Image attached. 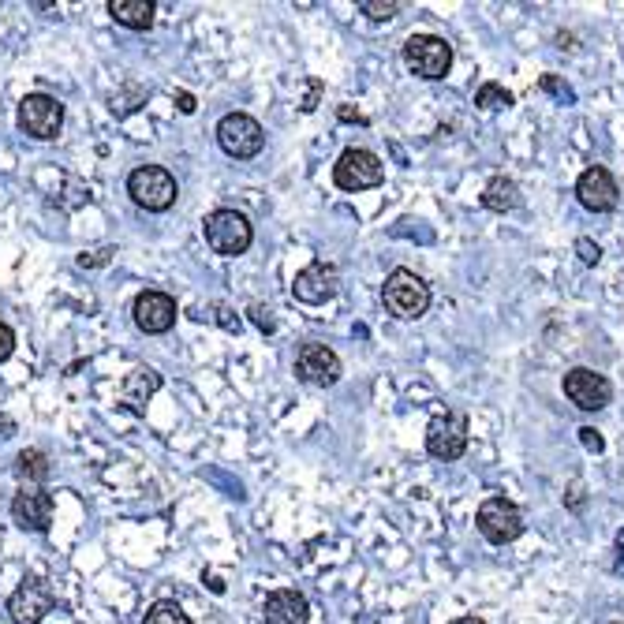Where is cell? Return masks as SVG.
I'll use <instances>...</instances> for the list:
<instances>
[{"mask_svg": "<svg viewBox=\"0 0 624 624\" xmlns=\"http://www.w3.org/2000/svg\"><path fill=\"white\" fill-rule=\"evenodd\" d=\"M385 311L400 318V322H415L430 311V284L415 270H393L382 284Z\"/></svg>", "mask_w": 624, "mask_h": 624, "instance_id": "cell-1", "label": "cell"}, {"mask_svg": "<svg viewBox=\"0 0 624 624\" xmlns=\"http://www.w3.org/2000/svg\"><path fill=\"white\" fill-rule=\"evenodd\" d=\"M202 236H206L213 255L240 258V255H247V247L255 240V228H251V221H247L240 210H213L210 217L202 221Z\"/></svg>", "mask_w": 624, "mask_h": 624, "instance_id": "cell-2", "label": "cell"}, {"mask_svg": "<svg viewBox=\"0 0 624 624\" xmlns=\"http://www.w3.org/2000/svg\"><path fill=\"white\" fill-rule=\"evenodd\" d=\"M404 68L412 71L415 79L438 83L453 68V45L438 34H412L404 42Z\"/></svg>", "mask_w": 624, "mask_h": 624, "instance_id": "cell-3", "label": "cell"}, {"mask_svg": "<svg viewBox=\"0 0 624 624\" xmlns=\"http://www.w3.org/2000/svg\"><path fill=\"white\" fill-rule=\"evenodd\" d=\"M128 195L142 210L165 213L172 202H176L180 187H176L169 169H161V165H139V169H131V176H128Z\"/></svg>", "mask_w": 624, "mask_h": 624, "instance_id": "cell-4", "label": "cell"}, {"mask_svg": "<svg viewBox=\"0 0 624 624\" xmlns=\"http://www.w3.org/2000/svg\"><path fill=\"white\" fill-rule=\"evenodd\" d=\"M385 180V165L378 154H370L363 146H348L337 165H333V184L341 191H370Z\"/></svg>", "mask_w": 624, "mask_h": 624, "instance_id": "cell-5", "label": "cell"}, {"mask_svg": "<svg viewBox=\"0 0 624 624\" xmlns=\"http://www.w3.org/2000/svg\"><path fill=\"white\" fill-rule=\"evenodd\" d=\"M475 527H479V535L486 542L505 546V542H516L524 535V512L505 497H486L479 512H475Z\"/></svg>", "mask_w": 624, "mask_h": 624, "instance_id": "cell-6", "label": "cell"}, {"mask_svg": "<svg viewBox=\"0 0 624 624\" xmlns=\"http://www.w3.org/2000/svg\"><path fill=\"white\" fill-rule=\"evenodd\" d=\"M217 142H221V150H225L228 157L251 161V157L262 154L266 131H262V124H258L255 116L228 113V116H221V124H217Z\"/></svg>", "mask_w": 624, "mask_h": 624, "instance_id": "cell-7", "label": "cell"}, {"mask_svg": "<svg viewBox=\"0 0 624 624\" xmlns=\"http://www.w3.org/2000/svg\"><path fill=\"white\" fill-rule=\"evenodd\" d=\"M426 453L434 460H460L468 453V415L464 412H445L434 415L426 426Z\"/></svg>", "mask_w": 624, "mask_h": 624, "instance_id": "cell-8", "label": "cell"}, {"mask_svg": "<svg viewBox=\"0 0 624 624\" xmlns=\"http://www.w3.org/2000/svg\"><path fill=\"white\" fill-rule=\"evenodd\" d=\"M19 128L38 142H53L64 128V105L49 94H27L19 101Z\"/></svg>", "mask_w": 624, "mask_h": 624, "instance_id": "cell-9", "label": "cell"}, {"mask_svg": "<svg viewBox=\"0 0 624 624\" xmlns=\"http://www.w3.org/2000/svg\"><path fill=\"white\" fill-rule=\"evenodd\" d=\"M53 606H57L53 587L42 576H27L8 598V617H12V624H42L53 613Z\"/></svg>", "mask_w": 624, "mask_h": 624, "instance_id": "cell-10", "label": "cell"}, {"mask_svg": "<svg viewBox=\"0 0 624 624\" xmlns=\"http://www.w3.org/2000/svg\"><path fill=\"white\" fill-rule=\"evenodd\" d=\"M561 389H565V397L572 400L580 412H602V408L613 400L610 378L598 374V370H591V367H572L565 374Z\"/></svg>", "mask_w": 624, "mask_h": 624, "instance_id": "cell-11", "label": "cell"}, {"mask_svg": "<svg viewBox=\"0 0 624 624\" xmlns=\"http://www.w3.org/2000/svg\"><path fill=\"white\" fill-rule=\"evenodd\" d=\"M341 355L326 348V344H303L296 355V378L303 385H318V389H329V385L341 382Z\"/></svg>", "mask_w": 624, "mask_h": 624, "instance_id": "cell-12", "label": "cell"}, {"mask_svg": "<svg viewBox=\"0 0 624 624\" xmlns=\"http://www.w3.org/2000/svg\"><path fill=\"white\" fill-rule=\"evenodd\" d=\"M576 199H580L583 210L591 213H610L617 210V202H621V187L613 180V172L606 165H591V169L580 172V180H576Z\"/></svg>", "mask_w": 624, "mask_h": 624, "instance_id": "cell-13", "label": "cell"}, {"mask_svg": "<svg viewBox=\"0 0 624 624\" xmlns=\"http://www.w3.org/2000/svg\"><path fill=\"white\" fill-rule=\"evenodd\" d=\"M131 314H135V326L142 333L157 337V333H169L176 326V314L180 311H176V299L169 292H142V296H135Z\"/></svg>", "mask_w": 624, "mask_h": 624, "instance_id": "cell-14", "label": "cell"}, {"mask_svg": "<svg viewBox=\"0 0 624 624\" xmlns=\"http://www.w3.org/2000/svg\"><path fill=\"white\" fill-rule=\"evenodd\" d=\"M337 284H341V277H337L333 266H326V262H311L307 270L296 273L292 296H296L299 303H307V307H322V303H329V299L337 296Z\"/></svg>", "mask_w": 624, "mask_h": 624, "instance_id": "cell-15", "label": "cell"}, {"mask_svg": "<svg viewBox=\"0 0 624 624\" xmlns=\"http://www.w3.org/2000/svg\"><path fill=\"white\" fill-rule=\"evenodd\" d=\"M12 520L15 527H23L30 535H45L49 524H53V497L45 490H19L12 501Z\"/></svg>", "mask_w": 624, "mask_h": 624, "instance_id": "cell-16", "label": "cell"}, {"mask_svg": "<svg viewBox=\"0 0 624 624\" xmlns=\"http://www.w3.org/2000/svg\"><path fill=\"white\" fill-rule=\"evenodd\" d=\"M262 621L266 624H307L311 621V602L292 591V587H281L266 598L262 606Z\"/></svg>", "mask_w": 624, "mask_h": 624, "instance_id": "cell-17", "label": "cell"}, {"mask_svg": "<svg viewBox=\"0 0 624 624\" xmlns=\"http://www.w3.org/2000/svg\"><path fill=\"white\" fill-rule=\"evenodd\" d=\"M157 389H161V374H157L154 367H135V370H128V378L120 385V397H124V404H131L135 412H142Z\"/></svg>", "mask_w": 624, "mask_h": 624, "instance_id": "cell-18", "label": "cell"}, {"mask_svg": "<svg viewBox=\"0 0 624 624\" xmlns=\"http://www.w3.org/2000/svg\"><path fill=\"white\" fill-rule=\"evenodd\" d=\"M154 4L150 0H109V15L128 30H150L154 27Z\"/></svg>", "mask_w": 624, "mask_h": 624, "instance_id": "cell-19", "label": "cell"}, {"mask_svg": "<svg viewBox=\"0 0 624 624\" xmlns=\"http://www.w3.org/2000/svg\"><path fill=\"white\" fill-rule=\"evenodd\" d=\"M479 202H483L490 213H509L520 206V187H516V180H509V176H494V180L483 187Z\"/></svg>", "mask_w": 624, "mask_h": 624, "instance_id": "cell-20", "label": "cell"}, {"mask_svg": "<svg viewBox=\"0 0 624 624\" xmlns=\"http://www.w3.org/2000/svg\"><path fill=\"white\" fill-rule=\"evenodd\" d=\"M49 456L42 449H23L15 456V479L27 483V490H42V483L49 479Z\"/></svg>", "mask_w": 624, "mask_h": 624, "instance_id": "cell-21", "label": "cell"}, {"mask_svg": "<svg viewBox=\"0 0 624 624\" xmlns=\"http://www.w3.org/2000/svg\"><path fill=\"white\" fill-rule=\"evenodd\" d=\"M512 90H505L501 83H483L475 90V105L483 109V113H497V109H509L512 105Z\"/></svg>", "mask_w": 624, "mask_h": 624, "instance_id": "cell-22", "label": "cell"}, {"mask_svg": "<svg viewBox=\"0 0 624 624\" xmlns=\"http://www.w3.org/2000/svg\"><path fill=\"white\" fill-rule=\"evenodd\" d=\"M142 624H191V617L176 602H154L142 617Z\"/></svg>", "mask_w": 624, "mask_h": 624, "instance_id": "cell-23", "label": "cell"}, {"mask_svg": "<svg viewBox=\"0 0 624 624\" xmlns=\"http://www.w3.org/2000/svg\"><path fill=\"white\" fill-rule=\"evenodd\" d=\"M359 12L374 19V23H389V19H397L400 4L397 0H359Z\"/></svg>", "mask_w": 624, "mask_h": 624, "instance_id": "cell-24", "label": "cell"}, {"mask_svg": "<svg viewBox=\"0 0 624 624\" xmlns=\"http://www.w3.org/2000/svg\"><path fill=\"white\" fill-rule=\"evenodd\" d=\"M542 90H546V94H554V98L561 101V105H572V101H576V94H572V86L561 83L557 75H542Z\"/></svg>", "mask_w": 624, "mask_h": 624, "instance_id": "cell-25", "label": "cell"}, {"mask_svg": "<svg viewBox=\"0 0 624 624\" xmlns=\"http://www.w3.org/2000/svg\"><path fill=\"white\" fill-rule=\"evenodd\" d=\"M576 255H580L583 266H598V262H602V247H598L595 240L580 236V240H576Z\"/></svg>", "mask_w": 624, "mask_h": 624, "instance_id": "cell-26", "label": "cell"}, {"mask_svg": "<svg viewBox=\"0 0 624 624\" xmlns=\"http://www.w3.org/2000/svg\"><path fill=\"white\" fill-rule=\"evenodd\" d=\"M251 322H255L258 329H262V333H273V329H277V318H273V311L270 307H262V303H251Z\"/></svg>", "mask_w": 624, "mask_h": 624, "instance_id": "cell-27", "label": "cell"}, {"mask_svg": "<svg viewBox=\"0 0 624 624\" xmlns=\"http://www.w3.org/2000/svg\"><path fill=\"white\" fill-rule=\"evenodd\" d=\"M580 441H583V449H587V453H602V449H606V438L598 434L595 426H583V430H580Z\"/></svg>", "mask_w": 624, "mask_h": 624, "instance_id": "cell-28", "label": "cell"}, {"mask_svg": "<svg viewBox=\"0 0 624 624\" xmlns=\"http://www.w3.org/2000/svg\"><path fill=\"white\" fill-rule=\"evenodd\" d=\"M12 352H15V333H12V326L0 322V363H4Z\"/></svg>", "mask_w": 624, "mask_h": 624, "instance_id": "cell-29", "label": "cell"}, {"mask_svg": "<svg viewBox=\"0 0 624 624\" xmlns=\"http://www.w3.org/2000/svg\"><path fill=\"white\" fill-rule=\"evenodd\" d=\"M217 322H221L228 333H240V318H232V311H228L225 303H217Z\"/></svg>", "mask_w": 624, "mask_h": 624, "instance_id": "cell-30", "label": "cell"}, {"mask_svg": "<svg viewBox=\"0 0 624 624\" xmlns=\"http://www.w3.org/2000/svg\"><path fill=\"white\" fill-rule=\"evenodd\" d=\"M176 109H180V113H184V116H191V113H195V109H199V101H195V94H187V90H180V94H176Z\"/></svg>", "mask_w": 624, "mask_h": 624, "instance_id": "cell-31", "label": "cell"}, {"mask_svg": "<svg viewBox=\"0 0 624 624\" xmlns=\"http://www.w3.org/2000/svg\"><path fill=\"white\" fill-rule=\"evenodd\" d=\"M12 438H15V419L8 412H0V445L12 441Z\"/></svg>", "mask_w": 624, "mask_h": 624, "instance_id": "cell-32", "label": "cell"}, {"mask_svg": "<svg viewBox=\"0 0 624 624\" xmlns=\"http://www.w3.org/2000/svg\"><path fill=\"white\" fill-rule=\"evenodd\" d=\"M613 550H617V561H613V572H621L624 576V527L617 531V542H613Z\"/></svg>", "mask_w": 624, "mask_h": 624, "instance_id": "cell-33", "label": "cell"}, {"mask_svg": "<svg viewBox=\"0 0 624 624\" xmlns=\"http://www.w3.org/2000/svg\"><path fill=\"white\" fill-rule=\"evenodd\" d=\"M105 262H109V251H98V255H94V258H79V266H83V270H86V266H105Z\"/></svg>", "mask_w": 624, "mask_h": 624, "instance_id": "cell-34", "label": "cell"}, {"mask_svg": "<svg viewBox=\"0 0 624 624\" xmlns=\"http://www.w3.org/2000/svg\"><path fill=\"white\" fill-rule=\"evenodd\" d=\"M337 116H341V120H355V124H367V116L355 113V109H348V105H341V109H337Z\"/></svg>", "mask_w": 624, "mask_h": 624, "instance_id": "cell-35", "label": "cell"}, {"mask_svg": "<svg viewBox=\"0 0 624 624\" xmlns=\"http://www.w3.org/2000/svg\"><path fill=\"white\" fill-rule=\"evenodd\" d=\"M568 505L580 512L583 509V486L580 483H572V497H568Z\"/></svg>", "mask_w": 624, "mask_h": 624, "instance_id": "cell-36", "label": "cell"}, {"mask_svg": "<svg viewBox=\"0 0 624 624\" xmlns=\"http://www.w3.org/2000/svg\"><path fill=\"white\" fill-rule=\"evenodd\" d=\"M453 624H486V621H483V617H456Z\"/></svg>", "mask_w": 624, "mask_h": 624, "instance_id": "cell-37", "label": "cell"}, {"mask_svg": "<svg viewBox=\"0 0 624 624\" xmlns=\"http://www.w3.org/2000/svg\"><path fill=\"white\" fill-rule=\"evenodd\" d=\"M613 624H624V621H613Z\"/></svg>", "mask_w": 624, "mask_h": 624, "instance_id": "cell-38", "label": "cell"}]
</instances>
